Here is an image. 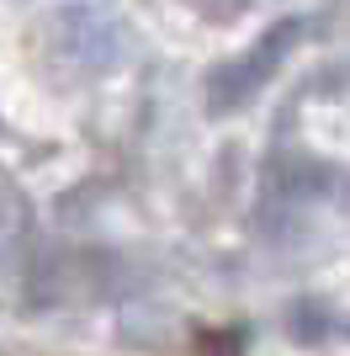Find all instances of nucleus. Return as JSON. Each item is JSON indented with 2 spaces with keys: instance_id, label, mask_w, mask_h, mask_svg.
<instances>
[{
  "instance_id": "1",
  "label": "nucleus",
  "mask_w": 350,
  "mask_h": 356,
  "mask_svg": "<svg viewBox=\"0 0 350 356\" xmlns=\"http://www.w3.org/2000/svg\"><path fill=\"white\" fill-rule=\"evenodd\" d=\"M297 38H303V22H281V27L271 32V38H260V43L249 48L239 64H223L218 90H212V96H218V106H239L244 96H255V90L265 86V74L287 59V48L297 43Z\"/></svg>"
}]
</instances>
